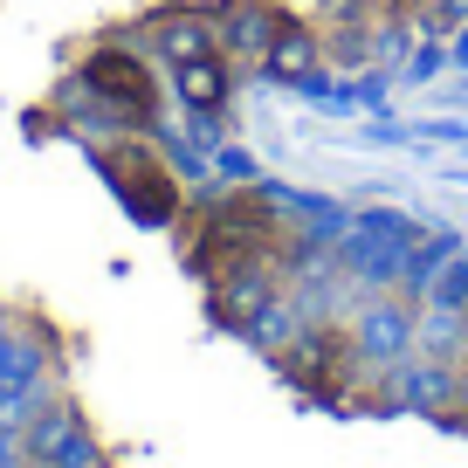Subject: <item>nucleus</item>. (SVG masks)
Returning a JSON list of instances; mask_svg holds the SVG:
<instances>
[{"mask_svg": "<svg viewBox=\"0 0 468 468\" xmlns=\"http://www.w3.org/2000/svg\"><path fill=\"white\" fill-rule=\"evenodd\" d=\"M179 90H186V103L214 111V103L228 97V69H220V56H193V62H179Z\"/></svg>", "mask_w": 468, "mask_h": 468, "instance_id": "obj_3", "label": "nucleus"}, {"mask_svg": "<svg viewBox=\"0 0 468 468\" xmlns=\"http://www.w3.org/2000/svg\"><path fill=\"white\" fill-rule=\"evenodd\" d=\"M103 173L117 179V193H124V207H132L138 220H173L179 214V186L173 173H165L159 159H152V145H111L103 152Z\"/></svg>", "mask_w": 468, "mask_h": 468, "instance_id": "obj_1", "label": "nucleus"}, {"mask_svg": "<svg viewBox=\"0 0 468 468\" xmlns=\"http://www.w3.org/2000/svg\"><path fill=\"white\" fill-rule=\"evenodd\" d=\"M83 90L103 103V111L132 117V124L152 117V76H145V62L124 56V48H97V56L83 62Z\"/></svg>", "mask_w": 468, "mask_h": 468, "instance_id": "obj_2", "label": "nucleus"}]
</instances>
